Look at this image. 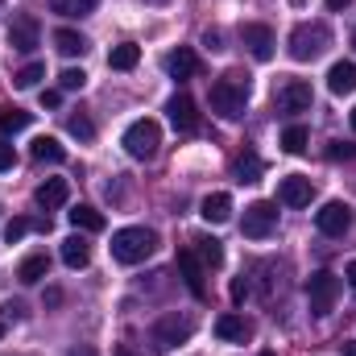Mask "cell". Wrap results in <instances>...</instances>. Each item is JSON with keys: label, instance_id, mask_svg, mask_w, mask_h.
<instances>
[{"label": "cell", "instance_id": "1", "mask_svg": "<svg viewBox=\"0 0 356 356\" xmlns=\"http://www.w3.org/2000/svg\"><path fill=\"white\" fill-rule=\"evenodd\" d=\"M245 104H249V75L228 71L211 83V112H220L224 120H241Z\"/></svg>", "mask_w": 356, "mask_h": 356}, {"label": "cell", "instance_id": "2", "mask_svg": "<svg viewBox=\"0 0 356 356\" xmlns=\"http://www.w3.org/2000/svg\"><path fill=\"white\" fill-rule=\"evenodd\" d=\"M154 249H158V232H149V228H120V232H112V257L120 266H137V261L154 257Z\"/></svg>", "mask_w": 356, "mask_h": 356}, {"label": "cell", "instance_id": "3", "mask_svg": "<svg viewBox=\"0 0 356 356\" xmlns=\"http://www.w3.org/2000/svg\"><path fill=\"white\" fill-rule=\"evenodd\" d=\"M327 46H332V29L323 21H302L290 33V58H298V63H315Z\"/></svg>", "mask_w": 356, "mask_h": 356}, {"label": "cell", "instance_id": "4", "mask_svg": "<svg viewBox=\"0 0 356 356\" xmlns=\"http://www.w3.org/2000/svg\"><path fill=\"white\" fill-rule=\"evenodd\" d=\"M158 145H162V129H158V120H133L129 129H124V149H129V158H137V162H149L154 154H158Z\"/></svg>", "mask_w": 356, "mask_h": 356}, {"label": "cell", "instance_id": "5", "mask_svg": "<svg viewBox=\"0 0 356 356\" xmlns=\"http://www.w3.org/2000/svg\"><path fill=\"white\" fill-rule=\"evenodd\" d=\"M191 332H195V319L191 315H178V311H170V315H162L158 323H154V348H175V344H186L191 340Z\"/></svg>", "mask_w": 356, "mask_h": 356}, {"label": "cell", "instance_id": "6", "mask_svg": "<svg viewBox=\"0 0 356 356\" xmlns=\"http://www.w3.org/2000/svg\"><path fill=\"white\" fill-rule=\"evenodd\" d=\"M307 298H311V315H327L336 307V298H340V277L327 273V269H319L307 282Z\"/></svg>", "mask_w": 356, "mask_h": 356}, {"label": "cell", "instance_id": "7", "mask_svg": "<svg viewBox=\"0 0 356 356\" xmlns=\"http://www.w3.org/2000/svg\"><path fill=\"white\" fill-rule=\"evenodd\" d=\"M311 83L307 79H286L282 88L273 91V108L286 112V116H298V112H311Z\"/></svg>", "mask_w": 356, "mask_h": 356}, {"label": "cell", "instance_id": "8", "mask_svg": "<svg viewBox=\"0 0 356 356\" xmlns=\"http://www.w3.org/2000/svg\"><path fill=\"white\" fill-rule=\"evenodd\" d=\"M277 228V203H249L245 207V220H241V232L253 236V241H266L269 232Z\"/></svg>", "mask_w": 356, "mask_h": 356}, {"label": "cell", "instance_id": "9", "mask_svg": "<svg viewBox=\"0 0 356 356\" xmlns=\"http://www.w3.org/2000/svg\"><path fill=\"white\" fill-rule=\"evenodd\" d=\"M38 42H42V25H38V17H33V13H17V17L8 21V46L21 50V54H33Z\"/></svg>", "mask_w": 356, "mask_h": 356}, {"label": "cell", "instance_id": "10", "mask_svg": "<svg viewBox=\"0 0 356 356\" xmlns=\"http://www.w3.org/2000/svg\"><path fill=\"white\" fill-rule=\"evenodd\" d=\"M315 228H319L323 236H344V232L353 228V207H348V203H340V199L323 203V207L315 211Z\"/></svg>", "mask_w": 356, "mask_h": 356}, {"label": "cell", "instance_id": "11", "mask_svg": "<svg viewBox=\"0 0 356 356\" xmlns=\"http://www.w3.org/2000/svg\"><path fill=\"white\" fill-rule=\"evenodd\" d=\"M241 42H245V50H249L257 63H269V58H273V29H269V25H257V21L241 25Z\"/></svg>", "mask_w": 356, "mask_h": 356}, {"label": "cell", "instance_id": "12", "mask_svg": "<svg viewBox=\"0 0 356 356\" xmlns=\"http://www.w3.org/2000/svg\"><path fill=\"white\" fill-rule=\"evenodd\" d=\"M253 319H245V315H236V311H228V315H220L216 319V336L220 340H228V344H245V340H253Z\"/></svg>", "mask_w": 356, "mask_h": 356}, {"label": "cell", "instance_id": "13", "mask_svg": "<svg viewBox=\"0 0 356 356\" xmlns=\"http://www.w3.org/2000/svg\"><path fill=\"white\" fill-rule=\"evenodd\" d=\"M311 195H315V186H311V178H302V175H290L277 182V203H286V207H307Z\"/></svg>", "mask_w": 356, "mask_h": 356}, {"label": "cell", "instance_id": "14", "mask_svg": "<svg viewBox=\"0 0 356 356\" xmlns=\"http://www.w3.org/2000/svg\"><path fill=\"white\" fill-rule=\"evenodd\" d=\"M33 199H38L42 211H54V207H63V203L71 199V186H67V178H46V182L33 191Z\"/></svg>", "mask_w": 356, "mask_h": 356}, {"label": "cell", "instance_id": "15", "mask_svg": "<svg viewBox=\"0 0 356 356\" xmlns=\"http://www.w3.org/2000/svg\"><path fill=\"white\" fill-rule=\"evenodd\" d=\"M166 112H170V120H175V129H182V133H191V129L199 124V112H195V99H191L186 91H178L175 99L166 104Z\"/></svg>", "mask_w": 356, "mask_h": 356}, {"label": "cell", "instance_id": "16", "mask_svg": "<svg viewBox=\"0 0 356 356\" xmlns=\"http://www.w3.org/2000/svg\"><path fill=\"white\" fill-rule=\"evenodd\" d=\"M199 216H203L207 224H228V220H232V195H224V191L207 195V199L199 203Z\"/></svg>", "mask_w": 356, "mask_h": 356}, {"label": "cell", "instance_id": "17", "mask_svg": "<svg viewBox=\"0 0 356 356\" xmlns=\"http://www.w3.org/2000/svg\"><path fill=\"white\" fill-rule=\"evenodd\" d=\"M178 269H182V277H186L191 294H195V298H203V294H207V290H203V261L195 257V249H178Z\"/></svg>", "mask_w": 356, "mask_h": 356}, {"label": "cell", "instance_id": "18", "mask_svg": "<svg viewBox=\"0 0 356 356\" xmlns=\"http://www.w3.org/2000/svg\"><path fill=\"white\" fill-rule=\"evenodd\" d=\"M166 71H170V79H191L195 71H199V58H195V50H186V46H178L166 54Z\"/></svg>", "mask_w": 356, "mask_h": 356}, {"label": "cell", "instance_id": "19", "mask_svg": "<svg viewBox=\"0 0 356 356\" xmlns=\"http://www.w3.org/2000/svg\"><path fill=\"white\" fill-rule=\"evenodd\" d=\"M42 277H50V257H46V253H33V257H25V261L17 266V282H21V286H38Z\"/></svg>", "mask_w": 356, "mask_h": 356}, {"label": "cell", "instance_id": "20", "mask_svg": "<svg viewBox=\"0 0 356 356\" xmlns=\"http://www.w3.org/2000/svg\"><path fill=\"white\" fill-rule=\"evenodd\" d=\"M327 88H332V95H353L356 91V63H336L327 71Z\"/></svg>", "mask_w": 356, "mask_h": 356}, {"label": "cell", "instance_id": "21", "mask_svg": "<svg viewBox=\"0 0 356 356\" xmlns=\"http://www.w3.org/2000/svg\"><path fill=\"white\" fill-rule=\"evenodd\" d=\"M141 63V46H133V42H120V46H112V54H108V67L112 71H133Z\"/></svg>", "mask_w": 356, "mask_h": 356}, {"label": "cell", "instance_id": "22", "mask_svg": "<svg viewBox=\"0 0 356 356\" xmlns=\"http://www.w3.org/2000/svg\"><path fill=\"white\" fill-rule=\"evenodd\" d=\"M195 257L203 261V269H220L224 266V249H220L216 236H199V241H195Z\"/></svg>", "mask_w": 356, "mask_h": 356}, {"label": "cell", "instance_id": "23", "mask_svg": "<svg viewBox=\"0 0 356 356\" xmlns=\"http://www.w3.org/2000/svg\"><path fill=\"white\" fill-rule=\"evenodd\" d=\"M63 261H67L71 269H83L91 261V245L83 241V236H71V241L63 245Z\"/></svg>", "mask_w": 356, "mask_h": 356}, {"label": "cell", "instance_id": "24", "mask_svg": "<svg viewBox=\"0 0 356 356\" xmlns=\"http://www.w3.org/2000/svg\"><path fill=\"white\" fill-rule=\"evenodd\" d=\"M54 46H58V54H67V58H75V54L88 50L83 33H75V29H58V33H54Z\"/></svg>", "mask_w": 356, "mask_h": 356}, {"label": "cell", "instance_id": "25", "mask_svg": "<svg viewBox=\"0 0 356 356\" xmlns=\"http://www.w3.org/2000/svg\"><path fill=\"white\" fill-rule=\"evenodd\" d=\"M71 224L83 228V232H104V216H99L95 207H88V203H79V207L71 211Z\"/></svg>", "mask_w": 356, "mask_h": 356}, {"label": "cell", "instance_id": "26", "mask_svg": "<svg viewBox=\"0 0 356 356\" xmlns=\"http://www.w3.org/2000/svg\"><path fill=\"white\" fill-rule=\"evenodd\" d=\"M50 8L58 17H88V13L99 8V0H50Z\"/></svg>", "mask_w": 356, "mask_h": 356}, {"label": "cell", "instance_id": "27", "mask_svg": "<svg viewBox=\"0 0 356 356\" xmlns=\"http://www.w3.org/2000/svg\"><path fill=\"white\" fill-rule=\"evenodd\" d=\"M33 158H38V162H63L67 149L58 145V137H38V141H33Z\"/></svg>", "mask_w": 356, "mask_h": 356}, {"label": "cell", "instance_id": "28", "mask_svg": "<svg viewBox=\"0 0 356 356\" xmlns=\"http://www.w3.org/2000/svg\"><path fill=\"white\" fill-rule=\"evenodd\" d=\"M232 175L241 178V182H257V178H261V158H257V154H241V158L232 162Z\"/></svg>", "mask_w": 356, "mask_h": 356}, {"label": "cell", "instance_id": "29", "mask_svg": "<svg viewBox=\"0 0 356 356\" xmlns=\"http://www.w3.org/2000/svg\"><path fill=\"white\" fill-rule=\"evenodd\" d=\"M21 129H29V112L4 108V112H0V133H21Z\"/></svg>", "mask_w": 356, "mask_h": 356}, {"label": "cell", "instance_id": "30", "mask_svg": "<svg viewBox=\"0 0 356 356\" xmlns=\"http://www.w3.org/2000/svg\"><path fill=\"white\" fill-rule=\"evenodd\" d=\"M282 149H286V154H302V149H307V129H302V124H290V129L282 133Z\"/></svg>", "mask_w": 356, "mask_h": 356}, {"label": "cell", "instance_id": "31", "mask_svg": "<svg viewBox=\"0 0 356 356\" xmlns=\"http://www.w3.org/2000/svg\"><path fill=\"white\" fill-rule=\"evenodd\" d=\"M42 75H46V67H42V63H29V67H21V71L13 75V83H17L21 91H29V88H38Z\"/></svg>", "mask_w": 356, "mask_h": 356}, {"label": "cell", "instance_id": "32", "mask_svg": "<svg viewBox=\"0 0 356 356\" xmlns=\"http://www.w3.org/2000/svg\"><path fill=\"white\" fill-rule=\"evenodd\" d=\"M67 129H71L79 141H91V137H95V124H91L88 116H67Z\"/></svg>", "mask_w": 356, "mask_h": 356}, {"label": "cell", "instance_id": "33", "mask_svg": "<svg viewBox=\"0 0 356 356\" xmlns=\"http://www.w3.org/2000/svg\"><path fill=\"white\" fill-rule=\"evenodd\" d=\"M21 315H25V307H21V302H4V307H0V336H4Z\"/></svg>", "mask_w": 356, "mask_h": 356}, {"label": "cell", "instance_id": "34", "mask_svg": "<svg viewBox=\"0 0 356 356\" xmlns=\"http://www.w3.org/2000/svg\"><path fill=\"white\" fill-rule=\"evenodd\" d=\"M58 83H63V91H79L83 83H88V75H83V71H75V67H67V71L58 75Z\"/></svg>", "mask_w": 356, "mask_h": 356}, {"label": "cell", "instance_id": "35", "mask_svg": "<svg viewBox=\"0 0 356 356\" xmlns=\"http://www.w3.org/2000/svg\"><path fill=\"white\" fill-rule=\"evenodd\" d=\"M29 228H33V224H29V220H25V216H17V220H13V224H8V228H4V241H8V245H17V241H21V236H25V232H29Z\"/></svg>", "mask_w": 356, "mask_h": 356}, {"label": "cell", "instance_id": "36", "mask_svg": "<svg viewBox=\"0 0 356 356\" xmlns=\"http://www.w3.org/2000/svg\"><path fill=\"white\" fill-rule=\"evenodd\" d=\"M13 166H17V149L0 137V170H13Z\"/></svg>", "mask_w": 356, "mask_h": 356}, {"label": "cell", "instance_id": "37", "mask_svg": "<svg viewBox=\"0 0 356 356\" xmlns=\"http://www.w3.org/2000/svg\"><path fill=\"white\" fill-rule=\"evenodd\" d=\"M356 149L353 145H344V141H332V149H327V158H353Z\"/></svg>", "mask_w": 356, "mask_h": 356}, {"label": "cell", "instance_id": "38", "mask_svg": "<svg viewBox=\"0 0 356 356\" xmlns=\"http://www.w3.org/2000/svg\"><path fill=\"white\" fill-rule=\"evenodd\" d=\"M245 294H249V282L236 277V282H232V302H245Z\"/></svg>", "mask_w": 356, "mask_h": 356}, {"label": "cell", "instance_id": "39", "mask_svg": "<svg viewBox=\"0 0 356 356\" xmlns=\"http://www.w3.org/2000/svg\"><path fill=\"white\" fill-rule=\"evenodd\" d=\"M63 104V91H42V108H58Z\"/></svg>", "mask_w": 356, "mask_h": 356}, {"label": "cell", "instance_id": "40", "mask_svg": "<svg viewBox=\"0 0 356 356\" xmlns=\"http://www.w3.org/2000/svg\"><path fill=\"white\" fill-rule=\"evenodd\" d=\"M203 46H207V50H220V29H207V33H203Z\"/></svg>", "mask_w": 356, "mask_h": 356}, {"label": "cell", "instance_id": "41", "mask_svg": "<svg viewBox=\"0 0 356 356\" xmlns=\"http://www.w3.org/2000/svg\"><path fill=\"white\" fill-rule=\"evenodd\" d=\"M348 4H353V0H327V8H332V13H344Z\"/></svg>", "mask_w": 356, "mask_h": 356}, {"label": "cell", "instance_id": "42", "mask_svg": "<svg viewBox=\"0 0 356 356\" xmlns=\"http://www.w3.org/2000/svg\"><path fill=\"white\" fill-rule=\"evenodd\" d=\"M116 356H145V353H137L133 344H120V348H116Z\"/></svg>", "mask_w": 356, "mask_h": 356}, {"label": "cell", "instance_id": "43", "mask_svg": "<svg viewBox=\"0 0 356 356\" xmlns=\"http://www.w3.org/2000/svg\"><path fill=\"white\" fill-rule=\"evenodd\" d=\"M344 356H356V340H344Z\"/></svg>", "mask_w": 356, "mask_h": 356}, {"label": "cell", "instance_id": "44", "mask_svg": "<svg viewBox=\"0 0 356 356\" xmlns=\"http://www.w3.org/2000/svg\"><path fill=\"white\" fill-rule=\"evenodd\" d=\"M67 356H95V353H91V348H71Z\"/></svg>", "mask_w": 356, "mask_h": 356}, {"label": "cell", "instance_id": "45", "mask_svg": "<svg viewBox=\"0 0 356 356\" xmlns=\"http://www.w3.org/2000/svg\"><path fill=\"white\" fill-rule=\"evenodd\" d=\"M348 282H353V286H356V261H353V266H348Z\"/></svg>", "mask_w": 356, "mask_h": 356}, {"label": "cell", "instance_id": "46", "mask_svg": "<svg viewBox=\"0 0 356 356\" xmlns=\"http://www.w3.org/2000/svg\"><path fill=\"white\" fill-rule=\"evenodd\" d=\"M353 133H356V108H353Z\"/></svg>", "mask_w": 356, "mask_h": 356}, {"label": "cell", "instance_id": "47", "mask_svg": "<svg viewBox=\"0 0 356 356\" xmlns=\"http://www.w3.org/2000/svg\"><path fill=\"white\" fill-rule=\"evenodd\" d=\"M149 4H166V0H149Z\"/></svg>", "mask_w": 356, "mask_h": 356}, {"label": "cell", "instance_id": "48", "mask_svg": "<svg viewBox=\"0 0 356 356\" xmlns=\"http://www.w3.org/2000/svg\"><path fill=\"white\" fill-rule=\"evenodd\" d=\"M353 46H356V29H353Z\"/></svg>", "mask_w": 356, "mask_h": 356}, {"label": "cell", "instance_id": "49", "mask_svg": "<svg viewBox=\"0 0 356 356\" xmlns=\"http://www.w3.org/2000/svg\"><path fill=\"white\" fill-rule=\"evenodd\" d=\"M261 356H273V353H261Z\"/></svg>", "mask_w": 356, "mask_h": 356}]
</instances>
